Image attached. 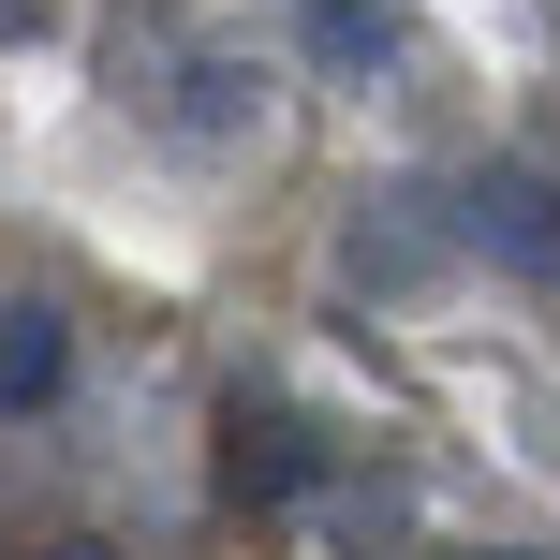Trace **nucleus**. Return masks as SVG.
Here are the masks:
<instances>
[{"label":"nucleus","instance_id":"2","mask_svg":"<svg viewBox=\"0 0 560 560\" xmlns=\"http://www.w3.org/2000/svg\"><path fill=\"white\" fill-rule=\"evenodd\" d=\"M45 398H59V325L0 310V413H45Z\"/></svg>","mask_w":560,"mask_h":560},{"label":"nucleus","instance_id":"1","mask_svg":"<svg viewBox=\"0 0 560 560\" xmlns=\"http://www.w3.org/2000/svg\"><path fill=\"white\" fill-rule=\"evenodd\" d=\"M487 236H502L532 280H560V177H532V163H502L487 177Z\"/></svg>","mask_w":560,"mask_h":560},{"label":"nucleus","instance_id":"4","mask_svg":"<svg viewBox=\"0 0 560 560\" xmlns=\"http://www.w3.org/2000/svg\"><path fill=\"white\" fill-rule=\"evenodd\" d=\"M310 45H325V59H384V15H354V0H325V15H310Z\"/></svg>","mask_w":560,"mask_h":560},{"label":"nucleus","instance_id":"3","mask_svg":"<svg viewBox=\"0 0 560 560\" xmlns=\"http://www.w3.org/2000/svg\"><path fill=\"white\" fill-rule=\"evenodd\" d=\"M295 472H310V457L280 443V428H252V413H236V487H266V502H280V487H295Z\"/></svg>","mask_w":560,"mask_h":560}]
</instances>
